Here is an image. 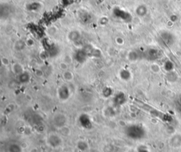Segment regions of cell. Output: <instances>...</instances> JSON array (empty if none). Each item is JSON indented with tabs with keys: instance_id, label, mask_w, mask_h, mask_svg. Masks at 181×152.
<instances>
[{
	"instance_id": "obj_9",
	"label": "cell",
	"mask_w": 181,
	"mask_h": 152,
	"mask_svg": "<svg viewBox=\"0 0 181 152\" xmlns=\"http://www.w3.org/2000/svg\"><path fill=\"white\" fill-rule=\"evenodd\" d=\"M30 79V74L27 72V71H24L22 74H21L20 75H18V81H19L21 84H27L29 82Z\"/></svg>"
},
{
	"instance_id": "obj_14",
	"label": "cell",
	"mask_w": 181,
	"mask_h": 152,
	"mask_svg": "<svg viewBox=\"0 0 181 152\" xmlns=\"http://www.w3.org/2000/svg\"><path fill=\"white\" fill-rule=\"evenodd\" d=\"M64 79H65L67 81H72L74 79V75L73 74L69 71H65L63 74Z\"/></svg>"
},
{
	"instance_id": "obj_1",
	"label": "cell",
	"mask_w": 181,
	"mask_h": 152,
	"mask_svg": "<svg viewBox=\"0 0 181 152\" xmlns=\"http://www.w3.org/2000/svg\"><path fill=\"white\" fill-rule=\"evenodd\" d=\"M127 137L132 140H139L145 136V129L140 125H130L125 129Z\"/></svg>"
},
{
	"instance_id": "obj_12",
	"label": "cell",
	"mask_w": 181,
	"mask_h": 152,
	"mask_svg": "<svg viewBox=\"0 0 181 152\" xmlns=\"http://www.w3.org/2000/svg\"><path fill=\"white\" fill-rule=\"evenodd\" d=\"M12 69H13V71L14 74H16V75H20L21 74H22L24 72V68H23L22 65H21L20 64L16 63L13 65V67H12Z\"/></svg>"
},
{
	"instance_id": "obj_3",
	"label": "cell",
	"mask_w": 181,
	"mask_h": 152,
	"mask_svg": "<svg viewBox=\"0 0 181 152\" xmlns=\"http://www.w3.org/2000/svg\"><path fill=\"white\" fill-rule=\"evenodd\" d=\"M48 143L52 148H57L62 145V139L58 135L52 133V134L49 135L48 137Z\"/></svg>"
},
{
	"instance_id": "obj_5",
	"label": "cell",
	"mask_w": 181,
	"mask_h": 152,
	"mask_svg": "<svg viewBox=\"0 0 181 152\" xmlns=\"http://www.w3.org/2000/svg\"><path fill=\"white\" fill-rule=\"evenodd\" d=\"M79 124L84 129H91L92 127L91 119L87 114H82L79 117Z\"/></svg>"
},
{
	"instance_id": "obj_18",
	"label": "cell",
	"mask_w": 181,
	"mask_h": 152,
	"mask_svg": "<svg viewBox=\"0 0 181 152\" xmlns=\"http://www.w3.org/2000/svg\"><path fill=\"white\" fill-rule=\"evenodd\" d=\"M2 64L3 65H9V60H8V59L7 58H2Z\"/></svg>"
},
{
	"instance_id": "obj_17",
	"label": "cell",
	"mask_w": 181,
	"mask_h": 152,
	"mask_svg": "<svg viewBox=\"0 0 181 152\" xmlns=\"http://www.w3.org/2000/svg\"><path fill=\"white\" fill-rule=\"evenodd\" d=\"M16 45H17V46H18V47H16V50H22L23 49V48L22 47H24V46L25 44H24V42H17L16 43Z\"/></svg>"
},
{
	"instance_id": "obj_11",
	"label": "cell",
	"mask_w": 181,
	"mask_h": 152,
	"mask_svg": "<svg viewBox=\"0 0 181 152\" xmlns=\"http://www.w3.org/2000/svg\"><path fill=\"white\" fill-rule=\"evenodd\" d=\"M113 93H114V91H113V90L111 89V88L106 87L103 89L101 92V95L103 96L105 98H108L113 95Z\"/></svg>"
},
{
	"instance_id": "obj_13",
	"label": "cell",
	"mask_w": 181,
	"mask_h": 152,
	"mask_svg": "<svg viewBox=\"0 0 181 152\" xmlns=\"http://www.w3.org/2000/svg\"><path fill=\"white\" fill-rule=\"evenodd\" d=\"M77 148L79 150H81V151H85L86 150L88 149V145L85 141L80 140L78 141V143H77Z\"/></svg>"
},
{
	"instance_id": "obj_16",
	"label": "cell",
	"mask_w": 181,
	"mask_h": 152,
	"mask_svg": "<svg viewBox=\"0 0 181 152\" xmlns=\"http://www.w3.org/2000/svg\"><path fill=\"white\" fill-rule=\"evenodd\" d=\"M128 57H129V59L130 61H135L137 59V53H136L135 52H134V51H131V52L129 53Z\"/></svg>"
},
{
	"instance_id": "obj_7",
	"label": "cell",
	"mask_w": 181,
	"mask_h": 152,
	"mask_svg": "<svg viewBox=\"0 0 181 152\" xmlns=\"http://www.w3.org/2000/svg\"><path fill=\"white\" fill-rule=\"evenodd\" d=\"M87 54L84 50H81L77 51L75 55V59L76 61H77L79 63H83L86 61V57H87Z\"/></svg>"
},
{
	"instance_id": "obj_6",
	"label": "cell",
	"mask_w": 181,
	"mask_h": 152,
	"mask_svg": "<svg viewBox=\"0 0 181 152\" xmlns=\"http://www.w3.org/2000/svg\"><path fill=\"white\" fill-rule=\"evenodd\" d=\"M125 101H126V97H125L124 93H122V92L117 93L116 95L115 96L114 99H113V103H114V104L117 106H122L125 103Z\"/></svg>"
},
{
	"instance_id": "obj_15",
	"label": "cell",
	"mask_w": 181,
	"mask_h": 152,
	"mask_svg": "<svg viewBox=\"0 0 181 152\" xmlns=\"http://www.w3.org/2000/svg\"><path fill=\"white\" fill-rule=\"evenodd\" d=\"M73 33L74 34H75V36H73V34L71 33H70L69 37V39H70L71 41L75 42V41H77L80 38V34L77 31H73Z\"/></svg>"
},
{
	"instance_id": "obj_10",
	"label": "cell",
	"mask_w": 181,
	"mask_h": 152,
	"mask_svg": "<svg viewBox=\"0 0 181 152\" xmlns=\"http://www.w3.org/2000/svg\"><path fill=\"white\" fill-rule=\"evenodd\" d=\"M7 150L8 152H24L21 146L16 143H12L9 144Z\"/></svg>"
},
{
	"instance_id": "obj_8",
	"label": "cell",
	"mask_w": 181,
	"mask_h": 152,
	"mask_svg": "<svg viewBox=\"0 0 181 152\" xmlns=\"http://www.w3.org/2000/svg\"><path fill=\"white\" fill-rule=\"evenodd\" d=\"M119 77H120V79L121 80H122L123 81H129V80L131 79L132 78V74L131 72L127 69H123L120 71L119 73Z\"/></svg>"
},
{
	"instance_id": "obj_2",
	"label": "cell",
	"mask_w": 181,
	"mask_h": 152,
	"mask_svg": "<svg viewBox=\"0 0 181 152\" xmlns=\"http://www.w3.org/2000/svg\"><path fill=\"white\" fill-rule=\"evenodd\" d=\"M57 96L61 101H66L70 97L71 92L69 87L66 85H63L59 88L57 91Z\"/></svg>"
},
{
	"instance_id": "obj_4",
	"label": "cell",
	"mask_w": 181,
	"mask_h": 152,
	"mask_svg": "<svg viewBox=\"0 0 181 152\" xmlns=\"http://www.w3.org/2000/svg\"><path fill=\"white\" fill-rule=\"evenodd\" d=\"M67 121V117L62 113H57L53 118V123H54L55 126L59 129L65 127Z\"/></svg>"
}]
</instances>
